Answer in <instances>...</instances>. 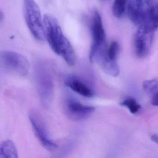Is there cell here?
I'll list each match as a JSON object with an SVG mask.
<instances>
[{"label":"cell","mask_w":158,"mask_h":158,"mask_svg":"<svg viewBox=\"0 0 158 158\" xmlns=\"http://www.w3.org/2000/svg\"><path fill=\"white\" fill-rule=\"evenodd\" d=\"M25 21L33 37L39 42L46 39L43 17L35 0H23Z\"/></svg>","instance_id":"obj_1"},{"label":"cell","mask_w":158,"mask_h":158,"mask_svg":"<svg viewBox=\"0 0 158 158\" xmlns=\"http://www.w3.org/2000/svg\"><path fill=\"white\" fill-rule=\"evenodd\" d=\"M1 66L8 72L26 76L30 70V63L26 57L15 52L4 50L0 54Z\"/></svg>","instance_id":"obj_2"},{"label":"cell","mask_w":158,"mask_h":158,"mask_svg":"<svg viewBox=\"0 0 158 158\" xmlns=\"http://www.w3.org/2000/svg\"><path fill=\"white\" fill-rule=\"evenodd\" d=\"M90 30L92 41L89 51V59L91 62L98 52L107 47L106 34L101 17L98 11L95 10L92 15Z\"/></svg>","instance_id":"obj_3"},{"label":"cell","mask_w":158,"mask_h":158,"mask_svg":"<svg viewBox=\"0 0 158 158\" xmlns=\"http://www.w3.org/2000/svg\"><path fill=\"white\" fill-rule=\"evenodd\" d=\"M155 2L154 0H130L127 14L131 22L139 27L142 25Z\"/></svg>","instance_id":"obj_4"},{"label":"cell","mask_w":158,"mask_h":158,"mask_svg":"<svg viewBox=\"0 0 158 158\" xmlns=\"http://www.w3.org/2000/svg\"><path fill=\"white\" fill-rule=\"evenodd\" d=\"M29 120L34 133L43 147L48 150L52 151L58 146L49 137L48 130L40 115L35 112L29 114Z\"/></svg>","instance_id":"obj_5"},{"label":"cell","mask_w":158,"mask_h":158,"mask_svg":"<svg viewBox=\"0 0 158 158\" xmlns=\"http://www.w3.org/2000/svg\"><path fill=\"white\" fill-rule=\"evenodd\" d=\"M45 37L50 47L54 53L57 54V41L61 28L55 17L49 14L43 16Z\"/></svg>","instance_id":"obj_6"},{"label":"cell","mask_w":158,"mask_h":158,"mask_svg":"<svg viewBox=\"0 0 158 158\" xmlns=\"http://www.w3.org/2000/svg\"><path fill=\"white\" fill-rule=\"evenodd\" d=\"M153 34V32L148 31L143 27H139L134 39L135 52L139 58H144L149 52Z\"/></svg>","instance_id":"obj_7"},{"label":"cell","mask_w":158,"mask_h":158,"mask_svg":"<svg viewBox=\"0 0 158 158\" xmlns=\"http://www.w3.org/2000/svg\"><path fill=\"white\" fill-rule=\"evenodd\" d=\"M95 107L84 105L77 101L70 99L65 105V113L74 121H82L88 118L95 111Z\"/></svg>","instance_id":"obj_8"},{"label":"cell","mask_w":158,"mask_h":158,"mask_svg":"<svg viewBox=\"0 0 158 158\" xmlns=\"http://www.w3.org/2000/svg\"><path fill=\"white\" fill-rule=\"evenodd\" d=\"M57 55H60L67 64L73 66L76 62V56L73 46L64 35L62 31L59 34L57 41Z\"/></svg>","instance_id":"obj_9"},{"label":"cell","mask_w":158,"mask_h":158,"mask_svg":"<svg viewBox=\"0 0 158 158\" xmlns=\"http://www.w3.org/2000/svg\"><path fill=\"white\" fill-rule=\"evenodd\" d=\"M67 87L76 93L86 98H91L94 96V92L84 81L75 76L68 77L65 80Z\"/></svg>","instance_id":"obj_10"},{"label":"cell","mask_w":158,"mask_h":158,"mask_svg":"<svg viewBox=\"0 0 158 158\" xmlns=\"http://www.w3.org/2000/svg\"><path fill=\"white\" fill-rule=\"evenodd\" d=\"M143 87L150 98L152 104L158 106V78L146 80L143 83Z\"/></svg>","instance_id":"obj_11"},{"label":"cell","mask_w":158,"mask_h":158,"mask_svg":"<svg viewBox=\"0 0 158 158\" xmlns=\"http://www.w3.org/2000/svg\"><path fill=\"white\" fill-rule=\"evenodd\" d=\"M18 154L17 148L13 141L7 139L1 143L0 158H17Z\"/></svg>","instance_id":"obj_12"},{"label":"cell","mask_w":158,"mask_h":158,"mask_svg":"<svg viewBox=\"0 0 158 158\" xmlns=\"http://www.w3.org/2000/svg\"><path fill=\"white\" fill-rule=\"evenodd\" d=\"M129 0H114L112 7L114 15L118 18L123 17Z\"/></svg>","instance_id":"obj_13"},{"label":"cell","mask_w":158,"mask_h":158,"mask_svg":"<svg viewBox=\"0 0 158 158\" xmlns=\"http://www.w3.org/2000/svg\"><path fill=\"white\" fill-rule=\"evenodd\" d=\"M121 105L127 107L132 114L136 113L141 108V106L135 100L132 98L126 99L121 103Z\"/></svg>","instance_id":"obj_14"},{"label":"cell","mask_w":158,"mask_h":158,"mask_svg":"<svg viewBox=\"0 0 158 158\" xmlns=\"http://www.w3.org/2000/svg\"><path fill=\"white\" fill-rule=\"evenodd\" d=\"M152 140L158 144V134L152 135L151 137Z\"/></svg>","instance_id":"obj_15"},{"label":"cell","mask_w":158,"mask_h":158,"mask_svg":"<svg viewBox=\"0 0 158 158\" xmlns=\"http://www.w3.org/2000/svg\"><path fill=\"white\" fill-rule=\"evenodd\" d=\"M4 14L2 12V10H1V11H0V22H1V23H2V21L4 19Z\"/></svg>","instance_id":"obj_16"}]
</instances>
